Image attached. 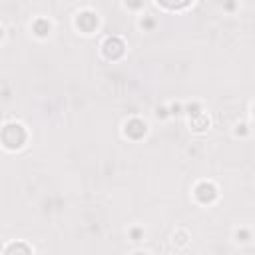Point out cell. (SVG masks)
Instances as JSON below:
<instances>
[{"mask_svg": "<svg viewBox=\"0 0 255 255\" xmlns=\"http://www.w3.org/2000/svg\"><path fill=\"white\" fill-rule=\"evenodd\" d=\"M2 36H4V30H2V26H0V40H2Z\"/></svg>", "mask_w": 255, "mask_h": 255, "instance_id": "7", "label": "cell"}, {"mask_svg": "<svg viewBox=\"0 0 255 255\" xmlns=\"http://www.w3.org/2000/svg\"><path fill=\"white\" fill-rule=\"evenodd\" d=\"M124 42L120 38H108L104 44H102V54L108 58V60H118L122 54H124Z\"/></svg>", "mask_w": 255, "mask_h": 255, "instance_id": "3", "label": "cell"}, {"mask_svg": "<svg viewBox=\"0 0 255 255\" xmlns=\"http://www.w3.org/2000/svg\"><path fill=\"white\" fill-rule=\"evenodd\" d=\"M193 195L197 197L199 203H211L217 197V187L211 181H199L193 189Z\"/></svg>", "mask_w": 255, "mask_h": 255, "instance_id": "2", "label": "cell"}, {"mask_svg": "<svg viewBox=\"0 0 255 255\" xmlns=\"http://www.w3.org/2000/svg\"><path fill=\"white\" fill-rule=\"evenodd\" d=\"M26 137H28V133L20 124H6L0 131V141L8 149H20L24 145Z\"/></svg>", "mask_w": 255, "mask_h": 255, "instance_id": "1", "label": "cell"}, {"mask_svg": "<svg viewBox=\"0 0 255 255\" xmlns=\"http://www.w3.org/2000/svg\"><path fill=\"white\" fill-rule=\"evenodd\" d=\"M4 255H32V251H30V247L26 243L18 241V243H10L4 249Z\"/></svg>", "mask_w": 255, "mask_h": 255, "instance_id": "5", "label": "cell"}, {"mask_svg": "<svg viewBox=\"0 0 255 255\" xmlns=\"http://www.w3.org/2000/svg\"><path fill=\"white\" fill-rule=\"evenodd\" d=\"M133 255H147V253H143V251H135Z\"/></svg>", "mask_w": 255, "mask_h": 255, "instance_id": "6", "label": "cell"}, {"mask_svg": "<svg viewBox=\"0 0 255 255\" xmlns=\"http://www.w3.org/2000/svg\"><path fill=\"white\" fill-rule=\"evenodd\" d=\"M124 133L129 135V137H133V139L141 137V135L145 133V122H141V120H137V118L128 120L126 126H124Z\"/></svg>", "mask_w": 255, "mask_h": 255, "instance_id": "4", "label": "cell"}]
</instances>
